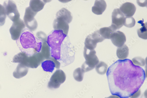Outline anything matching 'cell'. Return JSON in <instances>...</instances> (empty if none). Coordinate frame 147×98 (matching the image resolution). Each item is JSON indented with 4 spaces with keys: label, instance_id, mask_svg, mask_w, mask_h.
<instances>
[{
    "label": "cell",
    "instance_id": "obj_1",
    "mask_svg": "<svg viewBox=\"0 0 147 98\" xmlns=\"http://www.w3.org/2000/svg\"><path fill=\"white\" fill-rule=\"evenodd\" d=\"M107 76L111 93L121 98H129L137 92L146 78L144 69L129 59L116 61L108 69Z\"/></svg>",
    "mask_w": 147,
    "mask_h": 98
},
{
    "label": "cell",
    "instance_id": "obj_2",
    "mask_svg": "<svg viewBox=\"0 0 147 98\" xmlns=\"http://www.w3.org/2000/svg\"><path fill=\"white\" fill-rule=\"evenodd\" d=\"M23 31L17 43L22 52L29 56L40 52L42 41L35 36L31 31Z\"/></svg>",
    "mask_w": 147,
    "mask_h": 98
},
{
    "label": "cell",
    "instance_id": "obj_3",
    "mask_svg": "<svg viewBox=\"0 0 147 98\" xmlns=\"http://www.w3.org/2000/svg\"><path fill=\"white\" fill-rule=\"evenodd\" d=\"M67 35L62 31L54 30L47 36V43L50 47L51 57L59 62L61 60V46Z\"/></svg>",
    "mask_w": 147,
    "mask_h": 98
},
{
    "label": "cell",
    "instance_id": "obj_4",
    "mask_svg": "<svg viewBox=\"0 0 147 98\" xmlns=\"http://www.w3.org/2000/svg\"><path fill=\"white\" fill-rule=\"evenodd\" d=\"M45 60L40 53H37L29 56L24 52L20 53L14 57L13 62L19 63L28 68H36Z\"/></svg>",
    "mask_w": 147,
    "mask_h": 98
},
{
    "label": "cell",
    "instance_id": "obj_5",
    "mask_svg": "<svg viewBox=\"0 0 147 98\" xmlns=\"http://www.w3.org/2000/svg\"><path fill=\"white\" fill-rule=\"evenodd\" d=\"M96 54L94 50H90L84 47V56L86 61L82 65V68L85 72L93 70L99 62Z\"/></svg>",
    "mask_w": 147,
    "mask_h": 98
},
{
    "label": "cell",
    "instance_id": "obj_6",
    "mask_svg": "<svg viewBox=\"0 0 147 98\" xmlns=\"http://www.w3.org/2000/svg\"><path fill=\"white\" fill-rule=\"evenodd\" d=\"M66 79L65 72L62 70H57L51 77L48 82V87L51 89H58L61 84L65 82Z\"/></svg>",
    "mask_w": 147,
    "mask_h": 98
},
{
    "label": "cell",
    "instance_id": "obj_7",
    "mask_svg": "<svg viewBox=\"0 0 147 98\" xmlns=\"http://www.w3.org/2000/svg\"><path fill=\"white\" fill-rule=\"evenodd\" d=\"M4 6L7 16L13 22L20 18V15L16 4L11 0H8L4 3Z\"/></svg>",
    "mask_w": 147,
    "mask_h": 98
},
{
    "label": "cell",
    "instance_id": "obj_8",
    "mask_svg": "<svg viewBox=\"0 0 147 98\" xmlns=\"http://www.w3.org/2000/svg\"><path fill=\"white\" fill-rule=\"evenodd\" d=\"M37 13L29 7L26 9L24 17V22L26 27L31 31H34L38 26V22L34 18Z\"/></svg>",
    "mask_w": 147,
    "mask_h": 98
},
{
    "label": "cell",
    "instance_id": "obj_9",
    "mask_svg": "<svg viewBox=\"0 0 147 98\" xmlns=\"http://www.w3.org/2000/svg\"><path fill=\"white\" fill-rule=\"evenodd\" d=\"M105 40L99 33V30H97L87 36L85 40L84 47L89 50H94L97 43L102 42Z\"/></svg>",
    "mask_w": 147,
    "mask_h": 98
},
{
    "label": "cell",
    "instance_id": "obj_10",
    "mask_svg": "<svg viewBox=\"0 0 147 98\" xmlns=\"http://www.w3.org/2000/svg\"><path fill=\"white\" fill-rule=\"evenodd\" d=\"M25 27L23 21L20 18L14 22L9 29L11 39L14 41L18 40Z\"/></svg>",
    "mask_w": 147,
    "mask_h": 98
},
{
    "label": "cell",
    "instance_id": "obj_11",
    "mask_svg": "<svg viewBox=\"0 0 147 98\" xmlns=\"http://www.w3.org/2000/svg\"><path fill=\"white\" fill-rule=\"evenodd\" d=\"M111 26L115 30H118L124 25L125 16L119 9L114 10L112 14Z\"/></svg>",
    "mask_w": 147,
    "mask_h": 98
},
{
    "label": "cell",
    "instance_id": "obj_12",
    "mask_svg": "<svg viewBox=\"0 0 147 98\" xmlns=\"http://www.w3.org/2000/svg\"><path fill=\"white\" fill-rule=\"evenodd\" d=\"M41 64L42 67L44 71L51 72H53L55 68L59 69L60 66V62L52 57L43 61Z\"/></svg>",
    "mask_w": 147,
    "mask_h": 98
},
{
    "label": "cell",
    "instance_id": "obj_13",
    "mask_svg": "<svg viewBox=\"0 0 147 98\" xmlns=\"http://www.w3.org/2000/svg\"><path fill=\"white\" fill-rule=\"evenodd\" d=\"M53 27L55 30L62 31L67 35L69 28V24L64 19L56 18L54 21Z\"/></svg>",
    "mask_w": 147,
    "mask_h": 98
},
{
    "label": "cell",
    "instance_id": "obj_14",
    "mask_svg": "<svg viewBox=\"0 0 147 98\" xmlns=\"http://www.w3.org/2000/svg\"><path fill=\"white\" fill-rule=\"evenodd\" d=\"M110 39L113 44L118 47L123 45L126 41L125 34L119 31H115L113 34Z\"/></svg>",
    "mask_w": 147,
    "mask_h": 98
},
{
    "label": "cell",
    "instance_id": "obj_15",
    "mask_svg": "<svg viewBox=\"0 0 147 98\" xmlns=\"http://www.w3.org/2000/svg\"><path fill=\"white\" fill-rule=\"evenodd\" d=\"M119 9L126 17H131L135 13L136 8L133 4L127 2L122 4Z\"/></svg>",
    "mask_w": 147,
    "mask_h": 98
},
{
    "label": "cell",
    "instance_id": "obj_16",
    "mask_svg": "<svg viewBox=\"0 0 147 98\" xmlns=\"http://www.w3.org/2000/svg\"><path fill=\"white\" fill-rule=\"evenodd\" d=\"M107 6L105 0H95L94 5L92 8V11L96 15H101L105 10Z\"/></svg>",
    "mask_w": 147,
    "mask_h": 98
},
{
    "label": "cell",
    "instance_id": "obj_17",
    "mask_svg": "<svg viewBox=\"0 0 147 98\" xmlns=\"http://www.w3.org/2000/svg\"><path fill=\"white\" fill-rule=\"evenodd\" d=\"M28 70V68L19 64L16 70L13 72V76L17 79L22 78L27 75Z\"/></svg>",
    "mask_w": 147,
    "mask_h": 98
},
{
    "label": "cell",
    "instance_id": "obj_18",
    "mask_svg": "<svg viewBox=\"0 0 147 98\" xmlns=\"http://www.w3.org/2000/svg\"><path fill=\"white\" fill-rule=\"evenodd\" d=\"M56 18L63 19L68 24L72 20V17L70 12L65 8H63L59 10L56 14Z\"/></svg>",
    "mask_w": 147,
    "mask_h": 98
},
{
    "label": "cell",
    "instance_id": "obj_19",
    "mask_svg": "<svg viewBox=\"0 0 147 98\" xmlns=\"http://www.w3.org/2000/svg\"><path fill=\"white\" fill-rule=\"evenodd\" d=\"M45 4L43 0H30L29 7L33 11L38 13L43 9Z\"/></svg>",
    "mask_w": 147,
    "mask_h": 98
},
{
    "label": "cell",
    "instance_id": "obj_20",
    "mask_svg": "<svg viewBox=\"0 0 147 98\" xmlns=\"http://www.w3.org/2000/svg\"><path fill=\"white\" fill-rule=\"evenodd\" d=\"M129 49L125 45L118 47L117 51V55L119 59L123 60L126 59L128 57Z\"/></svg>",
    "mask_w": 147,
    "mask_h": 98
},
{
    "label": "cell",
    "instance_id": "obj_21",
    "mask_svg": "<svg viewBox=\"0 0 147 98\" xmlns=\"http://www.w3.org/2000/svg\"><path fill=\"white\" fill-rule=\"evenodd\" d=\"M111 26L101 28L99 32L105 39H110L113 34L116 31Z\"/></svg>",
    "mask_w": 147,
    "mask_h": 98
},
{
    "label": "cell",
    "instance_id": "obj_22",
    "mask_svg": "<svg viewBox=\"0 0 147 98\" xmlns=\"http://www.w3.org/2000/svg\"><path fill=\"white\" fill-rule=\"evenodd\" d=\"M45 57V60L51 57L50 47L47 43V41H42L41 50L40 52Z\"/></svg>",
    "mask_w": 147,
    "mask_h": 98
},
{
    "label": "cell",
    "instance_id": "obj_23",
    "mask_svg": "<svg viewBox=\"0 0 147 98\" xmlns=\"http://www.w3.org/2000/svg\"><path fill=\"white\" fill-rule=\"evenodd\" d=\"M95 67L97 72L101 75L105 74L108 69L107 64L102 61L98 63Z\"/></svg>",
    "mask_w": 147,
    "mask_h": 98
},
{
    "label": "cell",
    "instance_id": "obj_24",
    "mask_svg": "<svg viewBox=\"0 0 147 98\" xmlns=\"http://www.w3.org/2000/svg\"><path fill=\"white\" fill-rule=\"evenodd\" d=\"M142 27L137 30L138 34L139 37L145 40L147 39V30L146 23H141Z\"/></svg>",
    "mask_w": 147,
    "mask_h": 98
},
{
    "label": "cell",
    "instance_id": "obj_25",
    "mask_svg": "<svg viewBox=\"0 0 147 98\" xmlns=\"http://www.w3.org/2000/svg\"><path fill=\"white\" fill-rule=\"evenodd\" d=\"M84 72L82 68H78L74 72V78L77 81L81 82L83 80Z\"/></svg>",
    "mask_w": 147,
    "mask_h": 98
},
{
    "label": "cell",
    "instance_id": "obj_26",
    "mask_svg": "<svg viewBox=\"0 0 147 98\" xmlns=\"http://www.w3.org/2000/svg\"><path fill=\"white\" fill-rule=\"evenodd\" d=\"M6 15L4 6L0 4V27L4 25L6 18Z\"/></svg>",
    "mask_w": 147,
    "mask_h": 98
},
{
    "label": "cell",
    "instance_id": "obj_27",
    "mask_svg": "<svg viewBox=\"0 0 147 98\" xmlns=\"http://www.w3.org/2000/svg\"><path fill=\"white\" fill-rule=\"evenodd\" d=\"M136 21L132 17H126L125 18L124 25L126 27L131 28L135 25Z\"/></svg>",
    "mask_w": 147,
    "mask_h": 98
},
{
    "label": "cell",
    "instance_id": "obj_28",
    "mask_svg": "<svg viewBox=\"0 0 147 98\" xmlns=\"http://www.w3.org/2000/svg\"><path fill=\"white\" fill-rule=\"evenodd\" d=\"M132 62L134 65L138 66H144L145 64V60L140 57H136L133 58Z\"/></svg>",
    "mask_w": 147,
    "mask_h": 98
},
{
    "label": "cell",
    "instance_id": "obj_29",
    "mask_svg": "<svg viewBox=\"0 0 147 98\" xmlns=\"http://www.w3.org/2000/svg\"><path fill=\"white\" fill-rule=\"evenodd\" d=\"M138 5L141 7H146L147 5V0H137Z\"/></svg>",
    "mask_w": 147,
    "mask_h": 98
},
{
    "label": "cell",
    "instance_id": "obj_30",
    "mask_svg": "<svg viewBox=\"0 0 147 98\" xmlns=\"http://www.w3.org/2000/svg\"><path fill=\"white\" fill-rule=\"evenodd\" d=\"M141 94V91L140 90V89L139 90L136 92L133 95H132L130 97L132 98H136L138 97V96H139Z\"/></svg>",
    "mask_w": 147,
    "mask_h": 98
},
{
    "label": "cell",
    "instance_id": "obj_31",
    "mask_svg": "<svg viewBox=\"0 0 147 98\" xmlns=\"http://www.w3.org/2000/svg\"><path fill=\"white\" fill-rule=\"evenodd\" d=\"M43 1L44 3H46L51 2L52 1V0H43ZM58 1L61 3H62L63 1V0H58Z\"/></svg>",
    "mask_w": 147,
    "mask_h": 98
},
{
    "label": "cell",
    "instance_id": "obj_32",
    "mask_svg": "<svg viewBox=\"0 0 147 98\" xmlns=\"http://www.w3.org/2000/svg\"><path fill=\"white\" fill-rule=\"evenodd\" d=\"M85 1H87V0H85Z\"/></svg>",
    "mask_w": 147,
    "mask_h": 98
}]
</instances>
